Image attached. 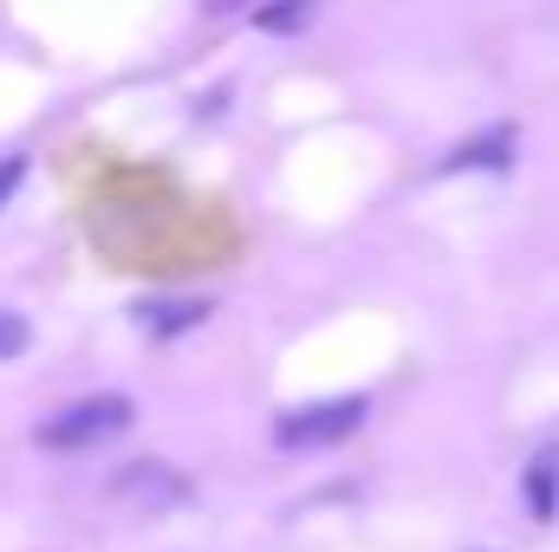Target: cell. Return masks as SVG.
Masks as SVG:
<instances>
[{
	"mask_svg": "<svg viewBox=\"0 0 559 552\" xmlns=\"http://www.w3.org/2000/svg\"><path fill=\"white\" fill-rule=\"evenodd\" d=\"M312 7H319V0H280V7H261L254 20H261L267 33H293V26H306V20H312Z\"/></svg>",
	"mask_w": 559,
	"mask_h": 552,
	"instance_id": "52a82bcc",
	"label": "cell"
},
{
	"mask_svg": "<svg viewBox=\"0 0 559 552\" xmlns=\"http://www.w3.org/2000/svg\"><path fill=\"white\" fill-rule=\"evenodd\" d=\"M20 176H26V156H0V208H7V195L20 189Z\"/></svg>",
	"mask_w": 559,
	"mask_h": 552,
	"instance_id": "9c48e42d",
	"label": "cell"
},
{
	"mask_svg": "<svg viewBox=\"0 0 559 552\" xmlns=\"http://www.w3.org/2000/svg\"><path fill=\"white\" fill-rule=\"evenodd\" d=\"M202 7H209V13H241L248 0H202Z\"/></svg>",
	"mask_w": 559,
	"mask_h": 552,
	"instance_id": "30bf717a",
	"label": "cell"
},
{
	"mask_svg": "<svg viewBox=\"0 0 559 552\" xmlns=\"http://www.w3.org/2000/svg\"><path fill=\"white\" fill-rule=\"evenodd\" d=\"M365 429V397H332V404H306V410H286L274 422L280 448H332L345 435Z\"/></svg>",
	"mask_w": 559,
	"mask_h": 552,
	"instance_id": "7a4b0ae2",
	"label": "cell"
},
{
	"mask_svg": "<svg viewBox=\"0 0 559 552\" xmlns=\"http://www.w3.org/2000/svg\"><path fill=\"white\" fill-rule=\"evenodd\" d=\"M508 149H514V131H495V137L468 143V149H455L442 169H475V163H508Z\"/></svg>",
	"mask_w": 559,
	"mask_h": 552,
	"instance_id": "5b68a950",
	"label": "cell"
},
{
	"mask_svg": "<svg viewBox=\"0 0 559 552\" xmlns=\"http://www.w3.org/2000/svg\"><path fill=\"white\" fill-rule=\"evenodd\" d=\"M202 319H209V305H195V299H182V305H143L150 332H182V325H202Z\"/></svg>",
	"mask_w": 559,
	"mask_h": 552,
	"instance_id": "8992f818",
	"label": "cell"
},
{
	"mask_svg": "<svg viewBox=\"0 0 559 552\" xmlns=\"http://www.w3.org/2000/svg\"><path fill=\"white\" fill-rule=\"evenodd\" d=\"M26 338H33V332H26V319H20V312H0V364H7V358H20V351H26Z\"/></svg>",
	"mask_w": 559,
	"mask_h": 552,
	"instance_id": "ba28073f",
	"label": "cell"
},
{
	"mask_svg": "<svg viewBox=\"0 0 559 552\" xmlns=\"http://www.w3.org/2000/svg\"><path fill=\"white\" fill-rule=\"evenodd\" d=\"M527 507H534V520H554L559 514V448L534 455V468H527Z\"/></svg>",
	"mask_w": 559,
	"mask_h": 552,
	"instance_id": "277c9868",
	"label": "cell"
},
{
	"mask_svg": "<svg viewBox=\"0 0 559 552\" xmlns=\"http://www.w3.org/2000/svg\"><path fill=\"white\" fill-rule=\"evenodd\" d=\"M131 397H79V404H66V410H52L39 429H33V442L39 448H98V442H111V435H124L131 429Z\"/></svg>",
	"mask_w": 559,
	"mask_h": 552,
	"instance_id": "6da1fadb",
	"label": "cell"
},
{
	"mask_svg": "<svg viewBox=\"0 0 559 552\" xmlns=\"http://www.w3.org/2000/svg\"><path fill=\"white\" fill-rule=\"evenodd\" d=\"M118 501H131L143 514H163V507L189 501V481H182L169 461H131V468L118 475Z\"/></svg>",
	"mask_w": 559,
	"mask_h": 552,
	"instance_id": "3957f363",
	"label": "cell"
}]
</instances>
